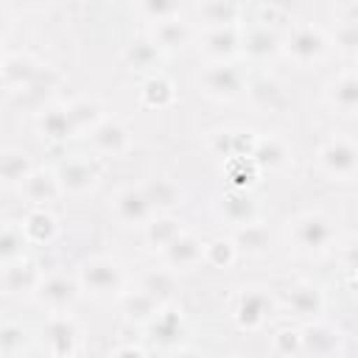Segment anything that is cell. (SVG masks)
Masks as SVG:
<instances>
[{
  "label": "cell",
  "instance_id": "6da1fadb",
  "mask_svg": "<svg viewBox=\"0 0 358 358\" xmlns=\"http://www.w3.org/2000/svg\"><path fill=\"white\" fill-rule=\"evenodd\" d=\"M123 282H126V274H123L120 263L115 257H106V255L87 257L81 263V268H78V288L81 291H90L92 296L120 294L123 291Z\"/></svg>",
  "mask_w": 358,
  "mask_h": 358
},
{
  "label": "cell",
  "instance_id": "7a4b0ae2",
  "mask_svg": "<svg viewBox=\"0 0 358 358\" xmlns=\"http://www.w3.org/2000/svg\"><path fill=\"white\" fill-rule=\"evenodd\" d=\"M291 238H294V243H296L299 252L319 255V252H324V249L333 246V241H336V224L324 213H316V210L313 213H302L291 224Z\"/></svg>",
  "mask_w": 358,
  "mask_h": 358
},
{
  "label": "cell",
  "instance_id": "3957f363",
  "mask_svg": "<svg viewBox=\"0 0 358 358\" xmlns=\"http://www.w3.org/2000/svg\"><path fill=\"white\" fill-rule=\"evenodd\" d=\"M319 168L324 176H330L333 182H352L355 179V168H358V151H355V143L350 137H330L322 148H319V157H316Z\"/></svg>",
  "mask_w": 358,
  "mask_h": 358
},
{
  "label": "cell",
  "instance_id": "277c9868",
  "mask_svg": "<svg viewBox=\"0 0 358 358\" xmlns=\"http://www.w3.org/2000/svg\"><path fill=\"white\" fill-rule=\"evenodd\" d=\"M42 338L53 358H73V352L78 350V341H81V327L70 310L50 313L42 324Z\"/></svg>",
  "mask_w": 358,
  "mask_h": 358
},
{
  "label": "cell",
  "instance_id": "5b68a950",
  "mask_svg": "<svg viewBox=\"0 0 358 358\" xmlns=\"http://www.w3.org/2000/svg\"><path fill=\"white\" fill-rule=\"evenodd\" d=\"M199 84L201 90L210 95V98H218V101H232L243 84H246V73L243 67H238L235 62H213L201 70L199 76Z\"/></svg>",
  "mask_w": 358,
  "mask_h": 358
},
{
  "label": "cell",
  "instance_id": "8992f818",
  "mask_svg": "<svg viewBox=\"0 0 358 358\" xmlns=\"http://www.w3.org/2000/svg\"><path fill=\"white\" fill-rule=\"evenodd\" d=\"M271 313H274V299H271L268 291H263V288H243V291L235 296L232 319H235L238 327H243V330H257V327H263Z\"/></svg>",
  "mask_w": 358,
  "mask_h": 358
},
{
  "label": "cell",
  "instance_id": "52a82bcc",
  "mask_svg": "<svg viewBox=\"0 0 358 358\" xmlns=\"http://www.w3.org/2000/svg\"><path fill=\"white\" fill-rule=\"evenodd\" d=\"M98 165L84 157V154H76V157H67L59 168H56V179H59V187L62 193H73V196H81V193H90L95 185H98Z\"/></svg>",
  "mask_w": 358,
  "mask_h": 358
},
{
  "label": "cell",
  "instance_id": "ba28073f",
  "mask_svg": "<svg viewBox=\"0 0 358 358\" xmlns=\"http://www.w3.org/2000/svg\"><path fill=\"white\" fill-rule=\"evenodd\" d=\"M282 50L288 53V59H294L296 64H310L319 62L327 50V39L319 28L313 25H296L288 31V36L282 39Z\"/></svg>",
  "mask_w": 358,
  "mask_h": 358
},
{
  "label": "cell",
  "instance_id": "9c48e42d",
  "mask_svg": "<svg viewBox=\"0 0 358 358\" xmlns=\"http://www.w3.org/2000/svg\"><path fill=\"white\" fill-rule=\"evenodd\" d=\"M112 215L123 227H145L157 213H154L151 201L145 199L143 187H120L112 196Z\"/></svg>",
  "mask_w": 358,
  "mask_h": 358
},
{
  "label": "cell",
  "instance_id": "30bf717a",
  "mask_svg": "<svg viewBox=\"0 0 358 358\" xmlns=\"http://www.w3.org/2000/svg\"><path fill=\"white\" fill-rule=\"evenodd\" d=\"M78 291H81L78 288V280H73L67 274H45L34 296L50 313H64L78 299Z\"/></svg>",
  "mask_w": 358,
  "mask_h": 358
},
{
  "label": "cell",
  "instance_id": "8fae6325",
  "mask_svg": "<svg viewBox=\"0 0 358 358\" xmlns=\"http://www.w3.org/2000/svg\"><path fill=\"white\" fill-rule=\"evenodd\" d=\"M241 48L255 62H263V59H271V56H277L282 50V36H280V31L274 25L255 20L252 25H246L241 31Z\"/></svg>",
  "mask_w": 358,
  "mask_h": 358
},
{
  "label": "cell",
  "instance_id": "7c38bea8",
  "mask_svg": "<svg viewBox=\"0 0 358 358\" xmlns=\"http://www.w3.org/2000/svg\"><path fill=\"white\" fill-rule=\"evenodd\" d=\"M42 271L34 260L22 257V260H14L8 266H3L0 271V285H3V294L8 296H20V294H36L39 282H42Z\"/></svg>",
  "mask_w": 358,
  "mask_h": 358
},
{
  "label": "cell",
  "instance_id": "4fadbf2b",
  "mask_svg": "<svg viewBox=\"0 0 358 358\" xmlns=\"http://www.w3.org/2000/svg\"><path fill=\"white\" fill-rule=\"evenodd\" d=\"M162 257H165V266L179 271V268H193L204 260V241L196 235V232H187L182 229L165 249H162Z\"/></svg>",
  "mask_w": 358,
  "mask_h": 358
},
{
  "label": "cell",
  "instance_id": "5bb4252c",
  "mask_svg": "<svg viewBox=\"0 0 358 358\" xmlns=\"http://www.w3.org/2000/svg\"><path fill=\"white\" fill-rule=\"evenodd\" d=\"M87 137H90V145L98 154H106V157H123L131 148L129 129L120 120H112V117H106L103 123H98Z\"/></svg>",
  "mask_w": 358,
  "mask_h": 358
},
{
  "label": "cell",
  "instance_id": "9a60e30c",
  "mask_svg": "<svg viewBox=\"0 0 358 358\" xmlns=\"http://www.w3.org/2000/svg\"><path fill=\"white\" fill-rule=\"evenodd\" d=\"M199 45L210 59L229 62V56H235L241 50V31L235 25H210L199 36Z\"/></svg>",
  "mask_w": 358,
  "mask_h": 358
},
{
  "label": "cell",
  "instance_id": "2e32d148",
  "mask_svg": "<svg viewBox=\"0 0 358 358\" xmlns=\"http://www.w3.org/2000/svg\"><path fill=\"white\" fill-rule=\"evenodd\" d=\"M218 215L227 221V224H232V227H246V224H255L257 221V204H255V199L246 193V190H229V193H224L221 199H218Z\"/></svg>",
  "mask_w": 358,
  "mask_h": 358
},
{
  "label": "cell",
  "instance_id": "e0dca14e",
  "mask_svg": "<svg viewBox=\"0 0 358 358\" xmlns=\"http://www.w3.org/2000/svg\"><path fill=\"white\" fill-rule=\"evenodd\" d=\"M20 190H22V196L34 207H45V204H50L62 193L59 179H56V171H50V168H34L25 176V182L20 185Z\"/></svg>",
  "mask_w": 358,
  "mask_h": 358
},
{
  "label": "cell",
  "instance_id": "ac0fdd59",
  "mask_svg": "<svg viewBox=\"0 0 358 358\" xmlns=\"http://www.w3.org/2000/svg\"><path fill=\"white\" fill-rule=\"evenodd\" d=\"M143 294H148L151 299H157L159 305H171V299L176 296L179 291V277L173 268L168 266H159V268H145L140 274V285H137Z\"/></svg>",
  "mask_w": 358,
  "mask_h": 358
},
{
  "label": "cell",
  "instance_id": "d6986e66",
  "mask_svg": "<svg viewBox=\"0 0 358 358\" xmlns=\"http://www.w3.org/2000/svg\"><path fill=\"white\" fill-rule=\"evenodd\" d=\"M151 330V338L162 347H176L179 344V336H182V327H185V316H182V308L176 305H162L159 313L145 324Z\"/></svg>",
  "mask_w": 358,
  "mask_h": 358
},
{
  "label": "cell",
  "instance_id": "ffe728a7",
  "mask_svg": "<svg viewBox=\"0 0 358 358\" xmlns=\"http://www.w3.org/2000/svg\"><path fill=\"white\" fill-rule=\"evenodd\" d=\"M148 39H151L159 50H176V48H185V45L193 39V25H190L187 20H182V14H179V17L154 22Z\"/></svg>",
  "mask_w": 358,
  "mask_h": 358
},
{
  "label": "cell",
  "instance_id": "44dd1931",
  "mask_svg": "<svg viewBox=\"0 0 358 358\" xmlns=\"http://www.w3.org/2000/svg\"><path fill=\"white\" fill-rule=\"evenodd\" d=\"M252 162L257 168H268V171H277V168H285L291 162V148L282 137L277 134H268V137H260L255 140V148H252Z\"/></svg>",
  "mask_w": 358,
  "mask_h": 358
},
{
  "label": "cell",
  "instance_id": "7402d4cb",
  "mask_svg": "<svg viewBox=\"0 0 358 358\" xmlns=\"http://www.w3.org/2000/svg\"><path fill=\"white\" fill-rule=\"evenodd\" d=\"M20 227H22L28 246L31 243H50L59 232V221L48 207H31L28 215L20 221Z\"/></svg>",
  "mask_w": 358,
  "mask_h": 358
},
{
  "label": "cell",
  "instance_id": "603a6c76",
  "mask_svg": "<svg viewBox=\"0 0 358 358\" xmlns=\"http://www.w3.org/2000/svg\"><path fill=\"white\" fill-rule=\"evenodd\" d=\"M42 73V64L36 59H31L28 53H14V56H6L3 64H0V78L14 87V90H25L36 76Z\"/></svg>",
  "mask_w": 358,
  "mask_h": 358
},
{
  "label": "cell",
  "instance_id": "cb8c5ba5",
  "mask_svg": "<svg viewBox=\"0 0 358 358\" xmlns=\"http://www.w3.org/2000/svg\"><path fill=\"white\" fill-rule=\"evenodd\" d=\"M64 112H67L76 134H90L98 123L106 120L103 106L95 98H73L70 103H64Z\"/></svg>",
  "mask_w": 358,
  "mask_h": 358
},
{
  "label": "cell",
  "instance_id": "d4e9b609",
  "mask_svg": "<svg viewBox=\"0 0 358 358\" xmlns=\"http://www.w3.org/2000/svg\"><path fill=\"white\" fill-rule=\"evenodd\" d=\"M31 171H34L31 157L22 148H3L0 151V185L3 187H20Z\"/></svg>",
  "mask_w": 358,
  "mask_h": 358
},
{
  "label": "cell",
  "instance_id": "484cf974",
  "mask_svg": "<svg viewBox=\"0 0 358 358\" xmlns=\"http://www.w3.org/2000/svg\"><path fill=\"white\" fill-rule=\"evenodd\" d=\"M36 129H39L42 137H48L53 143H64V140L76 137L73 123H70L64 106H48V109H42L39 117H36Z\"/></svg>",
  "mask_w": 358,
  "mask_h": 358
},
{
  "label": "cell",
  "instance_id": "4316f807",
  "mask_svg": "<svg viewBox=\"0 0 358 358\" xmlns=\"http://www.w3.org/2000/svg\"><path fill=\"white\" fill-rule=\"evenodd\" d=\"M327 101L341 109L344 115H352L355 106H358V81H355V73L352 70H344L341 76H336L327 87Z\"/></svg>",
  "mask_w": 358,
  "mask_h": 358
},
{
  "label": "cell",
  "instance_id": "83f0119b",
  "mask_svg": "<svg viewBox=\"0 0 358 358\" xmlns=\"http://www.w3.org/2000/svg\"><path fill=\"white\" fill-rule=\"evenodd\" d=\"M143 193H145V199L151 201V207H154L157 215H159V213H171L173 207L182 204V190H179V185L171 182V179H162V176L145 182V185H143Z\"/></svg>",
  "mask_w": 358,
  "mask_h": 358
},
{
  "label": "cell",
  "instance_id": "f1b7e54d",
  "mask_svg": "<svg viewBox=\"0 0 358 358\" xmlns=\"http://www.w3.org/2000/svg\"><path fill=\"white\" fill-rule=\"evenodd\" d=\"M299 338H302V352L308 355H327L338 344V333L324 322H310L305 330H299Z\"/></svg>",
  "mask_w": 358,
  "mask_h": 358
},
{
  "label": "cell",
  "instance_id": "f546056e",
  "mask_svg": "<svg viewBox=\"0 0 358 358\" xmlns=\"http://www.w3.org/2000/svg\"><path fill=\"white\" fill-rule=\"evenodd\" d=\"M285 308H288L291 313L302 316V319H313V316L322 310V296H319V291H316L313 285L299 282V285L288 288V294H285Z\"/></svg>",
  "mask_w": 358,
  "mask_h": 358
},
{
  "label": "cell",
  "instance_id": "4dcf8cb0",
  "mask_svg": "<svg viewBox=\"0 0 358 358\" xmlns=\"http://www.w3.org/2000/svg\"><path fill=\"white\" fill-rule=\"evenodd\" d=\"M120 305H123V313H126L131 322H137V324H148V322L159 313V308H162L157 299H151V296L143 294L140 288L120 294Z\"/></svg>",
  "mask_w": 358,
  "mask_h": 358
},
{
  "label": "cell",
  "instance_id": "1f68e13d",
  "mask_svg": "<svg viewBox=\"0 0 358 358\" xmlns=\"http://www.w3.org/2000/svg\"><path fill=\"white\" fill-rule=\"evenodd\" d=\"M143 232H145V241H148L154 249L162 252V249L182 232V221L173 218L171 213H159V215H154V218L143 227Z\"/></svg>",
  "mask_w": 358,
  "mask_h": 358
},
{
  "label": "cell",
  "instance_id": "d6a6232c",
  "mask_svg": "<svg viewBox=\"0 0 358 358\" xmlns=\"http://www.w3.org/2000/svg\"><path fill=\"white\" fill-rule=\"evenodd\" d=\"M25 249H28V241L22 235V227L20 224H0V266H8L14 260H22L25 257Z\"/></svg>",
  "mask_w": 358,
  "mask_h": 358
},
{
  "label": "cell",
  "instance_id": "836d02e7",
  "mask_svg": "<svg viewBox=\"0 0 358 358\" xmlns=\"http://www.w3.org/2000/svg\"><path fill=\"white\" fill-rule=\"evenodd\" d=\"M268 229L263 227V224H246V227H241L238 232H235V238H232V243H235V249L238 252H249V255H263L266 249H268Z\"/></svg>",
  "mask_w": 358,
  "mask_h": 358
},
{
  "label": "cell",
  "instance_id": "e575fe53",
  "mask_svg": "<svg viewBox=\"0 0 358 358\" xmlns=\"http://www.w3.org/2000/svg\"><path fill=\"white\" fill-rule=\"evenodd\" d=\"M199 17L210 25H235L238 17H241V6H232V3H201L196 6Z\"/></svg>",
  "mask_w": 358,
  "mask_h": 358
},
{
  "label": "cell",
  "instance_id": "d590c367",
  "mask_svg": "<svg viewBox=\"0 0 358 358\" xmlns=\"http://www.w3.org/2000/svg\"><path fill=\"white\" fill-rule=\"evenodd\" d=\"M173 84H171V78L168 76H151L145 84H143V101L148 103V106H168L171 101H173Z\"/></svg>",
  "mask_w": 358,
  "mask_h": 358
},
{
  "label": "cell",
  "instance_id": "8d00e7d4",
  "mask_svg": "<svg viewBox=\"0 0 358 358\" xmlns=\"http://www.w3.org/2000/svg\"><path fill=\"white\" fill-rule=\"evenodd\" d=\"M126 62L137 70H148L159 62V48L151 42V39H134L129 48H126Z\"/></svg>",
  "mask_w": 358,
  "mask_h": 358
},
{
  "label": "cell",
  "instance_id": "74e56055",
  "mask_svg": "<svg viewBox=\"0 0 358 358\" xmlns=\"http://www.w3.org/2000/svg\"><path fill=\"white\" fill-rule=\"evenodd\" d=\"M238 257V249L232 243V238H215L210 243H204V260L218 266V268H229Z\"/></svg>",
  "mask_w": 358,
  "mask_h": 358
},
{
  "label": "cell",
  "instance_id": "f35d334b",
  "mask_svg": "<svg viewBox=\"0 0 358 358\" xmlns=\"http://www.w3.org/2000/svg\"><path fill=\"white\" fill-rule=\"evenodd\" d=\"M28 344V330L17 322H0V355H17Z\"/></svg>",
  "mask_w": 358,
  "mask_h": 358
},
{
  "label": "cell",
  "instance_id": "ab89813d",
  "mask_svg": "<svg viewBox=\"0 0 358 358\" xmlns=\"http://www.w3.org/2000/svg\"><path fill=\"white\" fill-rule=\"evenodd\" d=\"M227 173H229V179H232V187L235 190H243V185H249L255 176H257V165L252 162V157H232V159H227Z\"/></svg>",
  "mask_w": 358,
  "mask_h": 358
},
{
  "label": "cell",
  "instance_id": "60d3db41",
  "mask_svg": "<svg viewBox=\"0 0 358 358\" xmlns=\"http://www.w3.org/2000/svg\"><path fill=\"white\" fill-rule=\"evenodd\" d=\"M249 95H252L260 106H268V103H274L277 98H282V87H280V81L263 76V78H257V81L249 87Z\"/></svg>",
  "mask_w": 358,
  "mask_h": 358
},
{
  "label": "cell",
  "instance_id": "b9f144b4",
  "mask_svg": "<svg viewBox=\"0 0 358 358\" xmlns=\"http://www.w3.org/2000/svg\"><path fill=\"white\" fill-rule=\"evenodd\" d=\"M148 22H162V20H171V17H179L182 8L176 3H165V0H151V3H143L137 8Z\"/></svg>",
  "mask_w": 358,
  "mask_h": 358
},
{
  "label": "cell",
  "instance_id": "7bdbcfd3",
  "mask_svg": "<svg viewBox=\"0 0 358 358\" xmlns=\"http://www.w3.org/2000/svg\"><path fill=\"white\" fill-rule=\"evenodd\" d=\"M274 350L285 358L291 355H299L302 352V338H299V330H291V327H282L274 333Z\"/></svg>",
  "mask_w": 358,
  "mask_h": 358
},
{
  "label": "cell",
  "instance_id": "ee69618b",
  "mask_svg": "<svg viewBox=\"0 0 358 358\" xmlns=\"http://www.w3.org/2000/svg\"><path fill=\"white\" fill-rule=\"evenodd\" d=\"M355 42H358L355 22H341V34L336 36V45H341L344 50H355Z\"/></svg>",
  "mask_w": 358,
  "mask_h": 358
},
{
  "label": "cell",
  "instance_id": "f6af8a7d",
  "mask_svg": "<svg viewBox=\"0 0 358 358\" xmlns=\"http://www.w3.org/2000/svg\"><path fill=\"white\" fill-rule=\"evenodd\" d=\"M109 358H148V355H145V350H140V347H134V344H123V347H117Z\"/></svg>",
  "mask_w": 358,
  "mask_h": 358
},
{
  "label": "cell",
  "instance_id": "bcb514c9",
  "mask_svg": "<svg viewBox=\"0 0 358 358\" xmlns=\"http://www.w3.org/2000/svg\"><path fill=\"white\" fill-rule=\"evenodd\" d=\"M168 358H210V355L201 350H193V347H173Z\"/></svg>",
  "mask_w": 358,
  "mask_h": 358
},
{
  "label": "cell",
  "instance_id": "7dc6e473",
  "mask_svg": "<svg viewBox=\"0 0 358 358\" xmlns=\"http://www.w3.org/2000/svg\"><path fill=\"white\" fill-rule=\"evenodd\" d=\"M8 28H11V22H8V14H6L3 8H0V39H3L6 34H8Z\"/></svg>",
  "mask_w": 358,
  "mask_h": 358
},
{
  "label": "cell",
  "instance_id": "c3c4849f",
  "mask_svg": "<svg viewBox=\"0 0 358 358\" xmlns=\"http://www.w3.org/2000/svg\"><path fill=\"white\" fill-rule=\"evenodd\" d=\"M3 59H6V56H3V48H0V64H3Z\"/></svg>",
  "mask_w": 358,
  "mask_h": 358
}]
</instances>
